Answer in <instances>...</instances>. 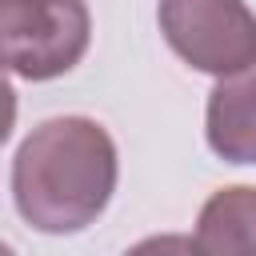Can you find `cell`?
<instances>
[{
	"label": "cell",
	"instance_id": "obj_1",
	"mask_svg": "<svg viewBox=\"0 0 256 256\" xmlns=\"http://www.w3.org/2000/svg\"><path fill=\"white\" fill-rule=\"evenodd\" d=\"M116 172V144L104 124L92 116H52L12 156V200L36 232L68 236L108 208Z\"/></svg>",
	"mask_w": 256,
	"mask_h": 256
},
{
	"label": "cell",
	"instance_id": "obj_2",
	"mask_svg": "<svg viewBox=\"0 0 256 256\" xmlns=\"http://www.w3.org/2000/svg\"><path fill=\"white\" fill-rule=\"evenodd\" d=\"M92 40L84 0H0L4 64L20 80H56L80 64Z\"/></svg>",
	"mask_w": 256,
	"mask_h": 256
},
{
	"label": "cell",
	"instance_id": "obj_3",
	"mask_svg": "<svg viewBox=\"0 0 256 256\" xmlns=\"http://www.w3.org/2000/svg\"><path fill=\"white\" fill-rule=\"evenodd\" d=\"M168 48L208 76H232L256 60V16L244 0H160Z\"/></svg>",
	"mask_w": 256,
	"mask_h": 256
},
{
	"label": "cell",
	"instance_id": "obj_4",
	"mask_svg": "<svg viewBox=\"0 0 256 256\" xmlns=\"http://www.w3.org/2000/svg\"><path fill=\"white\" fill-rule=\"evenodd\" d=\"M208 148L228 164H256V60L220 76L204 108Z\"/></svg>",
	"mask_w": 256,
	"mask_h": 256
},
{
	"label": "cell",
	"instance_id": "obj_5",
	"mask_svg": "<svg viewBox=\"0 0 256 256\" xmlns=\"http://www.w3.org/2000/svg\"><path fill=\"white\" fill-rule=\"evenodd\" d=\"M196 256H256V188L232 184L204 200L196 216Z\"/></svg>",
	"mask_w": 256,
	"mask_h": 256
},
{
	"label": "cell",
	"instance_id": "obj_6",
	"mask_svg": "<svg viewBox=\"0 0 256 256\" xmlns=\"http://www.w3.org/2000/svg\"><path fill=\"white\" fill-rule=\"evenodd\" d=\"M124 256H196V240H188L180 232H160V236L132 244Z\"/></svg>",
	"mask_w": 256,
	"mask_h": 256
}]
</instances>
